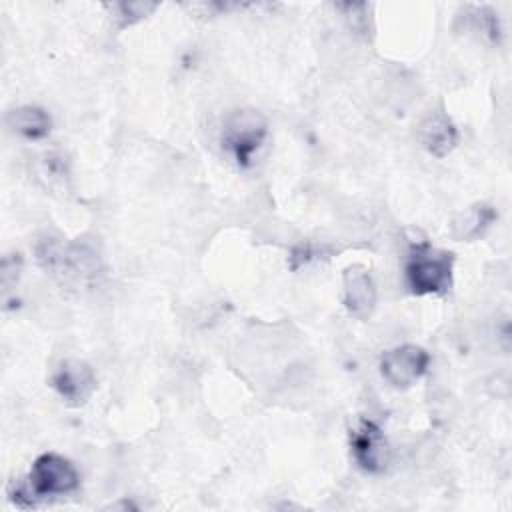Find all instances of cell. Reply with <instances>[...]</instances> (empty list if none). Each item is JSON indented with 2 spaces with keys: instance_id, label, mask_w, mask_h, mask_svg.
<instances>
[{
  "instance_id": "obj_6",
  "label": "cell",
  "mask_w": 512,
  "mask_h": 512,
  "mask_svg": "<svg viewBox=\"0 0 512 512\" xmlns=\"http://www.w3.org/2000/svg\"><path fill=\"white\" fill-rule=\"evenodd\" d=\"M342 284H344L346 310L358 320L370 318V314L374 312V306H376V284H374L368 268H364L360 264L346 268V272L342 276Z\"/></svg>"
},
{
  "instance_id": "obj_11",
  "label": "cell",
  "mask_w": 512,
  "mask_h": 512,
  "mask_svg": "<svg viewBox=\"0 0 512 512\" xmlns=\"http://www.w3.org/2000/svg\"><path fill=\"white\" fill-rule=\"evenodd\" d=\"M34 174L38 182H42L48 190H62L68 180V164L66 158L58 152H48L40 158H36Z\"/></svg>"
},
{
  "instance_id": "obj_7",
  "label": "cell",
  "mask_w": 512,
  "mask_h": 512,
  "mask_svg": "<svg viewBox=\"0 0 512 512\" xmlns=\"http://www.w3.org/2000/svg\"><path fill=\"white\" fill-rule=\"evenodd\" d=\"M352 454L366 472H382L388 464V446L384 432L370 420L360 422L352 434Z\"/></svg>"
},
{
  "instance_id": "obj_9",
  "label": "cell",
  "mask_w": 512,
  "mask_h": 512,
  "mask_svg": "<svg viewBox=\"0 0 512 512\" xmlns=\"http://www.w3.org/2000/svg\"><path fill=\"white\" fill-rule=\"evenodd\" d=\"M6 124L12 132L28 140H40L50 134L52 118L40 106H18L6 116Z\"/></svg>"
},
{
  "instance_id": "obj_12",
  "label": "cell",
  "mask_w": 512,
  "mask_h": 512,
  "mask_svg": "<svg viewBox=\"0 0 512 512\" xmlns=\"http://www.w3.org/2000/svg\"><path fill=\"white\" fill-rule=\"evenodd\" d=\"M118 10V16L120 18V24L122 26H128L140 18H144L148 12H152L156 8V4H144V2H122V4H116L114 6Z\"/></svg>"
},
{
  "instance_id": "obj_3",
  "label": "cell",
  "mask_w": 512,
  "mask_h": 512,
  "mask_svg": "<svg viewBox=\"0 0 512 512\" xmlns=\"http://www.w3.org/2000/svg\"><path fill=\"white\" fill-rule=\"evenodd\" d=\"M26 484L34 500L48 496H64L78 488L80 474L76 466L64 456L46 452L34 460Z\"/></svg>"
},
{
  "instance_id": "obj_8",
  "label": "cell",
  "mask_w": 512,
  "mask_h": 512,
  "mask_svg": "<svg viewBox=\"0 0 512 512\" xmlns=\"http://www.w3.org/2000/svg\"><path fill=\"white\" fill-rule=\"evenodd\" d=\"M416 138L426 152H430L436 158H444L458 144V130L446 114L436 112L420 122Z\"/></svg>"
},
{
  "instance_id": "obj_5",
  "label": "cell",
  "mask_w": 512,
  "mask_h": 512,
  "mask_svg": "<svg viewBox=\"0 0 512 512\" xmlns=\"http://www.w3.org/2000/svg\"><path fill=\"white\" fill-rule=\"evenodd\" d=\"M52 388L58 392V396L70 404L80 406L84 404L90 394L96 388V374L84 360L68 358L60 362L52 376Z\"/></svg>"
},
{
  "instance_id": "obj_10",
  "label": "cell",
  "mask_w": 512,
  "mask_h": 512,
  "mask_svg": "<svg viewBox=\"0 0 512 512\" xmlns=\"http://www.w3.org/2000/svg\"><path fill=\"white\" fill-rule=\"evenodd\" d=\"M494 218H496V214H494V210L490 206H484V204L472 206L470 210L458 214L452 220V236L456 240L478 238L494 222Z\"/></svg>"
},
{
  "instance_id": "obj_2",
  "label": "cell",
  "mask_w": 512,
  "mask_h": 512,
  "mask_svg": "<svg viewBox=\"0 0 512 512\" xmlns=\"http://www.w3.org/2000/svg\"><path fill=\"white\" fill-rule=\"evenodd\" d=\"M452 264L454 258L450 252L428 246L414 248L406 264V282L418 296L442 294L452 284Z\"/></svg>"
},
{
  "instance_id": "obj_1",
  "label": "cell",
  "mask_w": 512,
  "mask_h": 512,
  "mask_svg": "<svg viewBox=\"0 0 512 512\" xmlns=\"http://www.w3.org/2000/svg\"><path fill=\"white\" fill-rule=\"evenodd\" d=\"M268 134V122L254 108L232 110L222 124V144L234 156L238 166H248L252 154L262 146Z\"/></svg>"
},
{
  "instance_id": "obj_4",
  "label": "cell",
  "mask_w": 512,
  "mask_h": 512,
  "mask_svg": "<svg viewBox=\"0 0 512 512\" xmlns=\"http://www.w3.org/2000/svg\"><path fill=\"white\" fill-rule=\"evenodd\" d=\"M430 354L416 344L390 348L380 358V374L394 388L414 386L428 370Z\"/></svg>"
}]
</instances>
